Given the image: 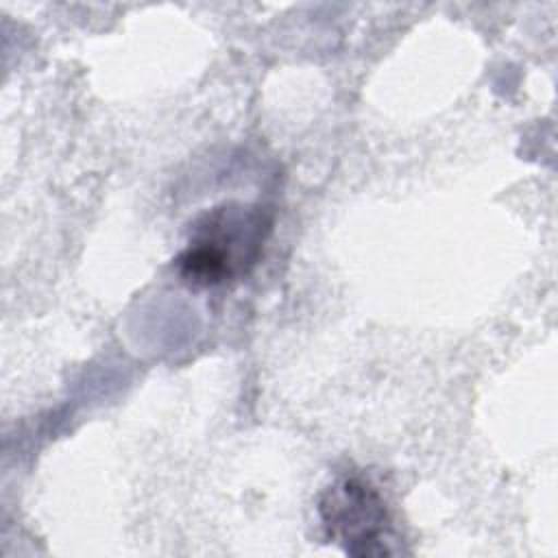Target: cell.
Masks as SVG:
<instances>
[{"instance_id": "6da1fadb", "label": "cell", "mask_w": 558, "mask_h": 558, "mask_svg": "<svg viewBox=\"0 0 558 558\" xmlns=\"http://www.w3.org/2000/svg\"><path fill=\"white\" fill-rule=\"evenodd\" d=\"M270 231L272 214L262 205H216L192 222L174 268L194 288L227 286L257 264Z\"/></svg>"}, {"instance_id": "7a4b0ae2", "label": "cell", "mask_w": 558, "mask_h": 558, "mask_svg": "<svg viewBox=\"0 0 558 558\" xmlns=\"http://www.w3.org/2000/svg\"><path fill=\"white\" fill-rule=\"evenodd\" d=\"M318 514L329 541L349 556H388L392 547V519L379 490L357 477L347 475L329 484L318 499Z\"/></svg>"}]
</instances>
